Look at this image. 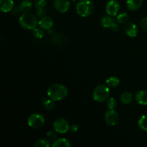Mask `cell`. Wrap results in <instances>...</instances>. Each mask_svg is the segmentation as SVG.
I'll list each match as a JSON object with an SVG mask.
<instances>
[{
  "label": "cell",
  "mask_w": 147,
  "mask_h": 147,
  "mask_svg": "<svg viewBox=\"0 0 147 147\" xmlns=\"http://www.w3.org/2000/svg\"><path fill=\"white\" fill-rule=\"evenodd\" d=\"M67 93L68 91L67 88L60 83H54L51 85L47 89V92L49 98H51L55 101H58L65 98Z\"/></svg>",
  "instance_id": "cell-1"
},
{
  "label": "cell",
  "mask_w": 147,
  "mask_h": 147,
  "mask_svg": "<svg viewBox=\"0 0 147 147\" xmlns=\"http://www.w3.org/2000/svg\"><path fill=\"white\" fill-rule=\"evenodd\" d=\"M20 25L25 30H34L37 27L38 22L37 17L31 13H23L19 19Z\"/></svg>",
  "instance_id": "cell-2"
},
{
  "label": "cell",
  "mask_w": 147,
  "mask_h": 147,
  "mask_svg": "<svg viewBox=\"0 0 147 147\" xmlns=\"http://www.w3.org/2000/svg\"><path fill=\"white\" fill-rule=\"evenodd\" d=\"M93 4L90 0H80L76 5V11L80 17H88L93 11Z\"/></svg>",
  "instance_id": "cell-3"
},
{
  "label": "cell",
  "mask_w": 147,
  "mask_h": 147,
  "mask_svg": "<svg viewBox=\"0 0 147 147\" xmlns=\"http://www.w3.org/2000/svg\"><path fill=\"white\" fill-rule=\"evenodd\" d=\"M110 95L109 87L104 85H98L96 86L93 92V98L96 101L102 103L109 99Z\"/></svg>",
  "instance_id": "cell-4"
},
{
  "label": "cell",
  "mask_w": 147,
  "mask_h": 147,
  "mask_svg": "<svg viewBox=\"0 0 147 147\" xmlns=\"http://www.w3.org/2000/svg\"><path fill=\"white\" fill-rule=\"evenodd\" d=\"M45 119L42 115L40 113H33L27 119V123L29 126L32 129H38L44 126Z\"/></svg>",
  "instance_id": "cell-5"
},
{
  "label": "cell",
  "mask_w": 147,
  "mask_h": 147,
  "mask_svg": "<svg viewBox=\"0 0 147 147\" xmlns=\"http://www.w3.org/2000/svg\"><path fill=\"white\" fill-rule=\"evenodd\" d=\"M70 124L65 119H56L53 123V128L55 131L58 134H65L70 129Z\"/></svg>",
  "instance_id": "cell-6"
},
{
  "label": "cell",
  "mask_w": 147,
  "mask_h": 147,
  "mask_svg": "<svg viewBox=\"0 0 147 147\" xmlns=\"http://www.w3.org/2000/svg\"><path fill=\"white\" fill-rule=\"evenodd\" d=\"M105 121L109 126H116L119 121V116L114 109H109L105 113Z\"/></svg>",
  "instance_id": "cell-7"
},
{
  "label": "cell",
  "mask_w": 147,
  "mask_h": 147,
  "mask_svg": "<svg viewBox=\"0 0 147 147\" xmlns=\"http://www.w3.org/2000/svg\"><path fill=\"white\" fill-rule=\"evenodd\" d=\"M120 9L119 3L116 0H110L106 6V11L109 15L116 16Z\"/></svg>",
  "instance_id": "cell-8"
},
{
  "label": "cell",
  "mask_w": 147,
  "mask_h": 147,
  "mask_svg": "<svg viewBox=\"0 0 147 147\" xmlns=\"http://www.w3.org/2000/svg\"><path fill=\"white\" fill-rule=\"evenodd\" d=\"M54 6L59 12L65 13L70 8V2L69 0H55Z\"/></svg>",
  "instance_id": "cell-9"
},
{
  "label": "cell",
  "mask_w": 147,
  "mask_h": 147,
  "mask_svg": "<svg viewBox=\"0 0 147 147\" xmlns=\"http://www.w3.org/2000/svg\"><path fill=\"white\" fill-rule=\"evenodd\" d=\"M38 24L40 28L43 29V30H49L53 27L54 22L51 17H43L40 19V21H38Z\"/></svg>",
  "instance_id": "cell-10"
},
{
  "label": "cell",
  "mask_w": 147,
  "mask_h": 147,
  "mask_svg": "<svg viewBox=\"0 0 147 147\" xmlns=\"http://www.w3.org/2000/svg\"><path fill=\"white\" fill-rule=\"evenodd\" d=\"M124 31L129 37H134L138 34L137 26L133 22H128L125 25Z\"/></svg>",
  "instance_id": "cell-11"
},
{
  "label": "cell",
  "mask_w": 147,
  "mask_h": 147,
  "mask_svg": "<svg viewBox=\"0 0 147 147\" xmlns=\"http://www.w3.org/2000/svg\"><path fill=\"white\" fill-rule=\"evenodd\" d=\"M14 8L13 0H1L0 1V9L2 12L7 13L12 11Z\"/></svg>",
  "instance_id": "cell-12"
},
{
  "label": "cell",
  "mask_w": 147,
  "mask_h": 147,
  "mask_svg": "<svg viewBox=\"0 0 147 147\" xmlns=\"http://www.w3.org/2000/svg\"><path fill=\"white\" fill-rule=\"evenodd\" d=\"M136 100L142 106L147 105V91L146 90H139L136 94Z\"/></svg>",
  "instance_id": "cell-13"
},
{
  "label": "cell",
  "mask_w": 147,
  "mask_h": 147,
  "mask_svg": "<svg viewBox=\"0 0 147 147\" xmlns=\"http://www.w3.org/2000/svg\"><path fill=\"white\" fill-rule=\"evenodd\" d=\"M142 3L143 0H127L126 6L131 11H136L142 7Z\"/></svg>",
  "instance_id": "cell-14"
},
{
  "label": "cell",
  "mask_w": 147,
  "mask_h": 147,
  "mask_svg": "<svg viewBox=\"0 0 147 147\" xmlns=\"http://www.w3.org/2000/svg\"><path fill=\"white\" fill-rule=\"evenodd\" d=\"M19 8H20V12H29L32 8V3L30 0H24V1H22L21 4L19 6Z\"/></svg>",
  "instance_id": "cell-15"
},
{
  "label": "cell",
  "mask_w": 147,
  "mask_h": 147,
  "mask_svg": "<svg viewBox=\"0 0 147 147\" xmlns=\"http://www.w3.org/2000/svg\"><path fill=\"white\" fill-rule=\"evenodd\" d=\"M114 23L115 20L113 16L109 15V14L107 16L103 17L101 20V24L105 28H111Z\"/></svg>",
  "instance_id": "cell-16"
},
{
  "label": "cell",
  "mask_w": 147,
  "mask_h": 147,
  "mask_svg": "<svg viewBox=\"0 0 147 147\" xmlns=\"http://www.w3.org/2000/svg\"><path fill=\"white\" fill-rule=\"evenodd\" d=\"M52 146L53 147H70V143L68 140L65 138H60L55 139L52 144Z\"/></svg>",
  "instance_id": "cell-17"
},
{
  "label": "cell",
  "mask_w": 147,
  "mask_h": 147,
  "mask_svg": "<svg viewBox=\"0 0 147 147\" xmlns=\"http://www.w3.org/2000/svg\"><path fill=\"white\" fill-rule=\"evenodd\" d=\"M120 99L122 103L125 105H128L130 104L132 102L133 96H132L131 93H130L129 92H124V93H123L121 95Z\"/></svg>",
  "instance_id": "cell-18"
},
{
  "label": "cell",
  "mask_w": 147,
  "mask_h": 147,
  "mask_svg": "<svg viewBox=\"0 0 147 147\" xmlns=\"http://www.w3.org/2000/svg\"><path fill=\"white\" fill-rule=\"evenodd\" d=\"M106 83L108 87L113 88H116L119 86V83H120V80H119L117 77L111 76V77L109 78L106 80Z\"/></svg>",
  "instance_id": "cell-19"
},
{
  "label": "cell",
  "mask_w": 147,
  "mask_h": 147,
  "mask_svg": "<svg viewBox=\"0 0 147 147\" xmlns=\"http://www.w3.org/2000/svg\"><path fill=\"white\" fill-rule=\"evenodd\" d=\"M138 126L141 130L144 131H147V116L144 115L139 119V121H138Z\"/></svg>",
  "instance_id": "cell-20"
},
{
  "label": "cell",
  "mask_w": 147,
  "mask_h": 147,
  "mask_svg": "<svg viewBox=\"0 0 147 147\" xmlns=\"http://www.w3.org/2000/svg\"><path fill=\"white\" fill-rule=\"evenodd\" d=\"M129 20V15L126 12H121L116 17V21L119 24H125Z\"/></svg>",
  "instance_id": "cell-21"
},
{
  "label": "cell",
  "mask_w": 147,
  "mask_h": 147,
  "mask_svg": "<svg viewBox=\"0 0 147 147\" xmlns=\"http://www.w3.org/2000/svg\"><path fill=\"white\" fill-rule=\"evenodd\" d=\"M50 141L48 139H40L34 144L35 147H48L50 146Z\"/></svg>",
  "instance_id": "cell-22"
},
{
  "label": "cell",
  "mask_w": 147,
  "mask_h": 147,
  "mask_svg": "<svg viewBox=\"0 0 147 147\" xmlns=\"http://www.w3.org/2000/svg\"><path fill=\"white\" fill-rule=\"evenodd\" d=\"M55 100H52L51 98L47 99L43 102V106L45 109L47 111L53 110L55 107Z\"/></svg>",
  "instance_id": "cell-23"
},
{
  "label": "cell",
  "mask_w": 147,
  "mask_h": 147,
  "mask_svg": "<svg viewBox=\"0 0 147 147\" xmlns=\"http://www.w3.org/2000/svg\"><path fill=\"white\" fill-rule=\"evenodd\" d=\"M64 38H63V35L61 34H56L53 37V42L54 44L56 45H63L64 43Z\"/></svg>",
  "instance_id": "cell-24"
},
{
  "label": "cell",
  "mask_w": 147,
  "mask_h": 147,
  "mask_svg": "<svg viewBox=\"0 0 147 147\" xmlns=\"http://www.w3.org/2000/svg\"><path fill=\"white\" fill-rule=\"evenodd\" d=\"M33 34L34 37L37 39H42L44 37V31L42 30V28H35L33 30Z\"/></svg>",
  "instance_id": "cell-25"
},
{
  "label": "cell",
  "mask_w": 147,
  "mask_h": 147,
  "mask_svg": "<svg viewBox=\"0 0 147 147\" xmlns=\"http://www.w3.org/2000/svg\"><path fill=\"white\" fill-rule=\"evenodd\" d=\"M107 106L109 109H114L117 106V101L113 98H110L107 100Z\"/></svg>",
  "instance_id": "cell-26"
},
{
  "label": "cell",
  "mask_w": 147,
  "mask_h": 147,
  "mask_svg": "<svg viewBox=\"0 0 147 147\" xmlns=\"http://www.w3.org/2000/svg\"><path fill=\"white\" fill-rule=\"evenodd\" d=\"M46 4H47L46 0H35V1H34V6L37 9L45 8Z\"/></svg>",
  "instance_id": "cell-27"
},
{
  "label": "cell",
  "mask_w": 147,
  "mask_h": 147,
  "mask_svg": "<svg viewBox=\"0 0 147 147\" xmlns=\"http://www.w3.org/2000/svg\"><path fill=\"white\" fill-rule=\"evenodd\" d=\"M47 137L50 141H53L54 142L56 139V137H57V134L53 131H49L47 133Z\"/></svg>",
  "instance_id": "cell-28"
},
{
  "label": "cell",
  "mask_w": 147,
  "mask_h": 147,
  "mask_svg": "<svg viewBox=\"0 0 147 147\" xmlns=\"http://www.w3.org/2000/svg\"><path fill=\"white\" fill-rule=\"evenodd\" d=\"M140 27L144 31H147V17H144L140 22Z\"/></svg>",
  "instance_id": "cell-29"
},
{
  "label": "cell",
  "mask_w": 147,
  "mask_h": 147,
  "mask_svg": "<svg viewBox=\"0 0 147 147\" xmlns=\"http://www.w3.org/2000/svg\"><path fill=\"white\" fill-rule=\"evenodd\" d=\"M46 14V11L43 9H38L37 11V15L38 17H43Z\"/></svg>",
  "instance_id": "cell-30"
},
{
  "label": "cell",
  "mask_w": 147,
  "mask_h": 147,
  "mask_svg": "<svg viewBox=\"0 0 147 147\" xmlns=\"http://www.w3.org/2000/svg\"><path fill=\"white\" fill-rule=\"evenodd\" d=\"M70 130L72 132H77L79 130V126L78 124H76V123L70 125Z\"/></svg>",
  "instance_id": "cell-31"
},
{
  "label": "cell",
  "mask_w": 147,
  "mask_h": 147,
  "mask_svg": "<svg viewBox=\"0 0 147 147\" xmlns=\"http://www.w3.org/2000/svg\"><path fill=\"white\" fill-rule=\"evenodd\" d=\"M111 29L112 31L113 32H118L119 30V25H118L117 24H116V22L114 23V24H113V25L111 26Z\"/></svg>",
  "instance_id": "cell-32"
},
{
  "label": "cell",
  "mask_w": 147,
  "mask_h": 147,
  "mask_svg": "<svg viewBox=\"0 0 147 147\" xmlns=\"http://www.w3.org/2000/svg\"><path fill=\"white\" fill-rule=\"evenodd\" d=\"M72 1H78V0H72Z\"/></svg>",
  "instance_id": "cell-33"
}]
</instances>
